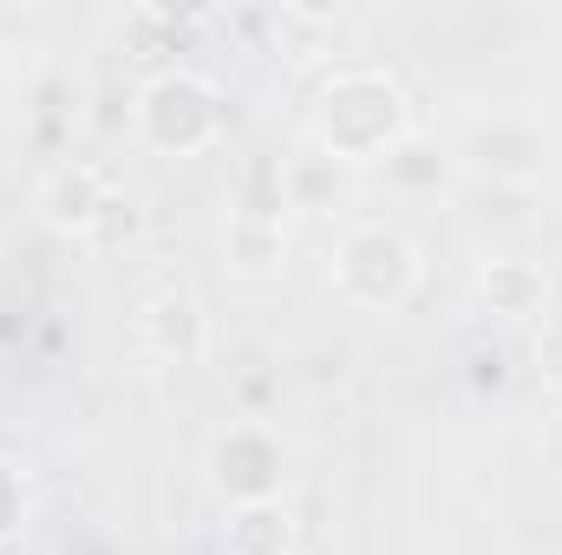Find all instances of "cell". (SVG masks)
<instances>
[{
  "mask_svg": "<svg viewBox=\"0 0 562 555\" xmlns=\"http://www.w3.org/2000/svg\"><path fill=\"white\" fill-rule=\"evenodd\" d=\"M307 138H314V150H327L334 163H386L400 144L413 138V105H406L393 72L353 66V72H334L314 92Z\"/></svg>",
  "mask_w": 562,
  "mask_h": 555,
  "instance_id": "obj_1",
  "label": "cell"
},
{
  "mask_svg": "<svg viewBox=\"0 0 562 555\" xmlns=\"http://www.w3.org/2000/svg\"><path fill=\"white\" fill-rule=\"evenodd\" d=\"M132 118H138V138L150 144V150H164V157H196V150H210V144L223 138V92H216L203 72L170 66V72L144 79Z\"/></svg>",
  "mask_w": 562,
  "mask_h": 555,
  "instance_id": "obj_2",
  "label": "cell"
},
{
  "mask_svg": "<svg viewBox=\"0 0 562 555\" xmlns=\"http://www.w3.org/2000/svg\"><path fill=\"white\" fill-rule=\"evenodd\" d=\"M334 287H340L353 307H367V314L406 307L413 287H419V249H413V236L393 229V223H360V229H347L340 249H334Z\"/></svg>",
  "mask_w": 562,
  "mask_h": 555,
  "instance_id": "obj_3",
  "label": "cell"
},
{
  "mask_svg": "<svg viewBox=\"0 0 562 555\" xmlns=\"http://www.w3.org/2000/svg\"><path fill=\"white\" fill-rule=\"evenodd\" d=\"M119 203H125L119 183H112L99 163H86V157H59V163H46L40 183H33L40 223L59 229V236H86V242H99V229L112 223Z\"/></svg>",
  "mask_w": 562,
  "mask_h": 555,
  "instance_id": "obj_4",
  "label": "cell"
},
{
  "mask_svg": "<svg viewBox=\"0 0 562 555\" xmlns=\"http://www.w3.org/2000/svg\"><path fill=\"white\" fill-rule=\"evenodd\" d=\"M281 438L269 424H223L210 444V484L243 510V503H281Z\"/></svg>",
  "mask_w": 562,
  "mask_h": 555,
  "instance_id": "obj_5",
  "label": "cell"
},
{
  "mask_svg": "<svg viewBox=\"0 0 562 555\" xmlns=\"http://www.w3.org/2000/svg\"><path fill=\"white\" fill-rule=\"evenodd\" d=\"M138 340H144V353L164 360V366H196L203 347H210V327H203L196 294L177 287V281L150 287V294L138 301Z\"/></svg>",
  "mask_w": 562,
  "mask_h": 555,
  "instance_id": "obj_6",
  "label": "cell"
},
{
  "mask_svg": "<svg viewBox=\"0 0 562 555\" xmlns=\"http://www.w3.org/2000/svg\"><path fill=\"white\" fill-rule=\"evenodd\" d=\"M543 157H550V138H543V125H530V118L497 112V118L464 125V163L484 170L491 183H530Z\"/></svg>",
  "mask_w": 562,
  "mask_h": 555,
  "instance_id": "obj_7",
  "label": "cell"
},
{
  "mask_svg": "<svg viewBox=\"0 0 562 555\" xmlns=\"http://www.w3.org/2000/svg\"><path fill=\"white\" fill-rule=\"evenodd\" d=\"M477 301L497 320H543L550 314V275L530 256H491L477 269Z\"/></svg>",
  "mask_w": 562,
  "mask_h": 555,
  "instance_id": "obj_8",
  "label": "cell"
},
{
  "mask_svg": "<svg viewBox=\"0 0 562 555\" xmlns=\"http://www.w3.org/2000/svg\"><path fill=\"white\" fill-rule=\"evenodd\" d=\"M281 216L269 209H236L229 216V262L243 269V275H276L281 269Z\"/></svg>",
  "mask_w": 562,
  "mask_h": 555,
  "instance_id": "obj_9",
  "label": "cell"
},
{
  "mask_svg": "<svg viewBox=\"0 0 562 555\" xmlns=\"http://www.w3.org/2000/svg\"><path fill=\"white\" fill-rule=\"evenodd\" d=\"M229 555H288L294 550V523H288V510L281 503H243L236 517H229Z\"/></svg>",
  "mask_w": 562,
  "mask_h": 555,
  "instance_id": "obj_10",
  "label": "cell"
},
{
  "mask_svg": "<svg viewBox=\"0 0 562 555\" xmlns=\"http://www.w3.org/2000/svg\"><path fill=\"white\" fill-rule=\"evenodd\" d=\"M340 177H347V163H334L327 150H307V157H294V163L281 170V196L301 203V209H321V203L340 190Z\"/></svg>",
  "mask_w": 562,
  "mask_h": 555,
  "instance_id": "obj_11",
  "label": "cell"
},
{
  "mask_svg": "<svg viewBox=\"0 0 562 555\" xmlns=\"http://www.w3.org/2000/svg\"><path fill=\"white\" fill-rule=\"evenodd\" d=\"M380 170H386V183H406V190H438V183H445V157H438V150H425L419 138H406L386 163H380Z\"/></svg>",
  "mask_w": 562,
  "mask_h": 555,
  "instance_id": "obj_12",
  "label": "cell"
},
{
  "mask_svg": "<svg viewBox=\"0 0 562 555\" xmlns=\"http://www.w3.org/2000/svg\"><path fill=\"white\" fill-rule=\"evenodd\" d=\"M20 523H26V497H20V477L0 464V550L20 536Z\"/></svg>",
  "mask_w": 562,
  "mask_h": 555,
  "instance_id": "obj_13",
  "label": "cell"
}]
</instances>
